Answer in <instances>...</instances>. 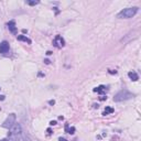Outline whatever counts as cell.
Returning a JSON list of instances; mask_svg holds the SVG:
<instances>
[{
  "label": "cell",
  "mask_w": 141,
  "mask_h": 141,
  "mask_svg": "<svg viewBox=\"0 0 141 141\" xmlns=\"http://www.w3.org/2000/svg\"><path fill=\"white\" fill-rule=\"evenodd\" d=\"M138 8L137 7H131V8H126V9L121 10L120 12L117 14V18L119 19H130L133 16H136V13L138 12Z\"/></svg>",
  "instance_id": "1"
},
{
  "label": "cell",
  "mask_w": 141,
  "mask_h": 141,
  "mask_svg": "<svg viewBox=\"0 0 141 141\" xmlns=\"http://www.w3.org/2000/svg\"><path fill=\"white\" fill-rule=\"evenodd\" d=\"M135 95L131 94L130 92H128L127 89H123V90H120L119 93H117L114 97V100L117 101V103H120V101H125V100H129L133 98Z\"/></svg>",
  "instance_id": "2"
},
{
  "label": "cell",
  "mask_w": 141,
  "mask_h": 141,
  "mask_svg": "<svg viewBox=\"0 0 141 141\" xmlns=\"http://www.w3.org/2000/svg\"><path fill=\"white\" fill-rule=\"evenodd\" d=\"M16 115L14 114H10L9 116H8V118L3 121L2 123V127L3 128H7V129H10L11 127H12L14 123H16Z\"/></svg>",
  "instance_id": "3"
},
{
  "label": "cell",
  "mask_w": 141,
  "mask_h": 141,
  "mask_svg": "<svg viewBox=\"0 0 141 141\" xmlns=\"http://www.w3.org/2000/svg\"><path fill=\"white\" fill-rule=\"evenodd\" d=\"M21 132H22V129H21V126L19 123H14V125L9 129V132H8V135H14V136H20L21 135Z\"/></svg>",
  "instance_id": "4"
},
{
  "label": "cell",
  "mask_w": 141,
  "mask_h": 141,
  "mask_svg": "<svg viewBox=\"0 0 141 141\" xmlns=\"http://www.w3.org/2000/svg\"><path fill=\"white\" fill-rule=\"evenodd\" d=\"M53 45L57 48H62L65 45V40L62 38L61 35H56L54 40H53Z\"/></svg>",
  "instance_id": "5"
},
{
  "label": "cell",
  "mask_w": 141,
  "mask_h": 141,
  "mask_svg": "<svg viewBox=\"0 0 141 141\" xmlns=\"http://www.w3.org/2000/svg\"><path fill=\"white\" fill-rule=\"evenodd\" d=\"M10 50V45L7 41H2L0 42V54L6 55Z\"/></svg>",
  "instance_id": "6"
},
{
  "label": "cell",
  "mask_w": 141,
  "mask_h": 141,
  "mask_svg": "<svg viewBox=\"0 0 141 141\" xmlns=\"http://www.w3.org/2000/svg\"><path fill=\"white\" fill-rule=\"evenodd\" d=\"M7 26H8V30H9L11 33H13V34L17 33V26H16V22H14L13 20H11V21H9V22L7 23Z\"/></svg>",
  "instance_id": "7"
},
{
  "label": "cell",
  "mask_w": 141,
  "mask_h": 141,
  "mask_svg": "<svg viewBox=\"0 0 141 141\" xmlns=\"http://www.w3.org/2000/svg\"><path fill=\"white\" fill-rule=\"evenodd\" d=\"M106 90H107V88H106V86H104V85H99V86H97L94 88V92H95V93H98V94H105Z\"/></svg>",
  "instance_id": "8"
},
{
  "label": "cell",
  "mask_w": 141,
  "mask_h": 141,
  "mask_svg": "<svg viewBox=\"0 0 141 141\" xmlns=\"http://www.w3.org/2000/svg\"><path fill=\"white\" fill-rule=\"evenodd\" d=\"M128 76H129V78H130L132 82H137V80L139 79V75L136 73V72H129Z\"/></svg>",
  "instance_id": "9"
},
{
  "label": "cell",
  "mask_w": 141,
  "mask_h": 141,
  "mask_svg": "<svg viewBox=\"0 0 141 141\" xmlns=\"http://www.w3.org/2000/svg\"><path fill=\"white\" fill-rule=\"evenodd\" d=\"M17 39H18V41H22V42L28 43V44H31V40H30L29 38H26V35H18Z\"/></svg>",
  "instance_id": "10"
},
{
  "label": "cell",
  "mask_w": 141,
  "mask_h": 141,
  "mask_svg": "<svg viewBox=\"0 0 141 141\" xmlns=\"http://www.w3.org/2000/svg\"><path fill=\"white\" fill-rule=\"evenodd\" d=\"M75 130H76L75 127H70L68 123L65 125V131L67 132V133H70V135H74V133H75Z\"/></svg>",
  "instance_id": "11"
},
{
  "label": "cell",
  "mask_w": 141,
  "mask_h": 141,
  "mask_svg": "<svg viewBox=\"0 0 141 141\" xmlns=\"http://www.w3.org/2000/svg\"><path fill=\"white\" fill-rule=\"evenodd\" d=\"M114 111H115V109L112 108V107H106L105 110H104V112H103V115H104V116L110 115V114H112Z\"/></svg>",
  "instance_id": "12"
},
{
  "label": "cell",
  "mask_w": 141,
  "mask_h": 141,
  "mask_svg": "<svg viewBox=\"0 0 141 141\" xmlns=\"http://www.w3.org/2000/svg\"><path fill=\"white\" fill-rule=\"evenodd\" d=\"M40 1H26V3L29 4V6H35V4H39Z\"/></svg>",
  "instance_id": "13"
},
{
  "label": "cell",
  "mask_w": 141,
  "mask_h": 141,
  "mask_svg": "<svg viewBox=\"0 0 141 141\" xmlns=\"http://www.w3.org/2000/svg\"><path fill=\"white\" fill-rule=\"evenodd\" d=\"M108 73L111 74V75H114V74H117V70H109Z\"/></svg>",
  "instance_id": "14"
},
{
  "label": "cell",
  "mask_w": 141,
  "mask_h": 141,
  "mask_svg": "<svg viewBox=\"0 0 141 141\" xmlns=\"http://www.w3.org/2000/svg\"><path fill=\"white\" fill-rule=\"evenodd\" d=\"M56 125V121L55 120H52V121H50V126H55Z\"/></svg>",
  "instance_id": "15"
},
{
  "label": "cell",
  "mask_w": 141,
  "mask_h": 141,
  "mask_svg": "<svg viewBox=\"0 0 141 141\" xmlns=\"http://www.w3.org/2000/svg\"><path fill=\"white\" fill-rule=\"evenodd\" d=\"M46 132H48V136H51V135H52V130H51L50 128H48V130H46Z\"/></svg>",
  "instance_id": "16"
},
{
  "label": "cell",
  "mask_w": 141,
  "mask_h": 141,
  "mask_svg": "<svg viewBox=\"0 0 141 141\" xmlns=\"http://www.w3.org/2000/svg\"><path fill=\"white\" fill-rule=\"evenodd\" d=\"M48 104H50V105H52V106H53V105H54V104H55V100H50V101H48Z\"/></svg>",
  "instance_id": "17"
},
{
  "label": "cell",
  "mask_w": 141,
  "mask_h": 141,
  "mask_svg": "<svg viewBox=\"0 0 141 141\" xmlns=\"http://www.w3.org/2000/svg\"><path fill=\"white\" fill-rule=\"evenodd\" d=\"M6 99V96H3V95H0V100H4Z\"/></svg>",
  "instance_id": "18"
},
{
  "label": "cell",
  "mask_w": 141,
  "mask_h": 141,
  "mask_svg": "<svg viewBox=\"0 0 141 141\" xmlns=\"http://www.w3.org/2000/svg\"><path fill=\"white\" fill-rule=\"evenodd\" d=\"M44 63H45V64H50V60H48V58L44 60Z\"/></svg>",
  "instance_id": "19"
},
{
  "label": "cell",
  "mask_w": 141,
  "mask_h": 141,
  "mask_svg": "<svg viewBox=\"0 0 141 141\" xmlns=\"http://www.w3.org/2000/svg\"><path fill=\"white\" fill-rule=\"evenodd\" d=\"M106 98H107V97H105V96H101V97H100V98H99V99H100V100H105Z\"/></svg>",
  "instance_id": "20"
},
{
  "label": "cell",
  "mask_w": 141,
  "mask_h": 141,
  "mask_svg": "<svg viewBox=\"0 0 141 141\" xmlns=\"http://www.w3.org/2000/svg\"><path fill=\"white\" fill-rule=\"evenodd\" d=\"M58 141H67L66 139H64V138H60L58 139Z\"/></svg>",
  "instance_id": "21"
},
{
  "label": "cell",
  "mask_w": 141,
  "mask_h": 141,
  "mask_svg": "<svg viewBox=\"0 0 141 141\" xmlns=\"http://www.w3.org/2000/svg\"><path fill=\"white\" fill-rule=\"evenodd\" d=\"M51 54H52L51 51H48V52H46V55H51Z\"/></svg>",
  "instance_id": "22"
},
{
  "label": "cell",
  "mask_w": 141,
  "mask_h": 141,
  "mask_svg": "<svg viewBox=\"0 0 141 141\" xmlns=\"http://www.w3.org/2000/svg\"><path fill=\"white\" fill-rule=\"evenodd\" d=\"M0 141H9V139H7V138H4V139H1Z\"/></svg>",
  "instance_id": "23"
},
{
  "label": "cell",
  "mask_w": 141,
  "mask_h": 141,
  "mask_svg": "<svg viewBox=\"0 0 141 141\" xmlns=\"http://www.w3.org/2000/svg\"><path fill=\"white\" fill-rule=\"evenodd\" d=\"M94 108H98V105H96V104H94Z\"/></svg>",
  "instance_id": "24"
},
{
  "label": "cell",
  "mask_w": 141,
  "mask_h": 141,
  "mask_svg": "<svg viewBox=\"0 0 141 141\" xmlns=\"http://www.w3.org/2000/svg\"><path fill=\"white\" fill-rule=\"evenodd\" d=\"M0 89H1V88H0Z\"/></svg>",
  "instance_id": "25"
}]
</instances>
